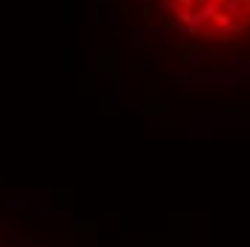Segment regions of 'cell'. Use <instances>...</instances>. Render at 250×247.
Returning <instances> with one entry per match:
<instances>
[{
	"label": "cell",
	"mask_w": 250,
	"mask_h": 247,
	"mask_svg": "<svg viewBox=\"0 0 250 247\" xmlns=\"http://www.w3.org/2000/svg\"><path fill=\"white\" fill-rule=\"evenodd\" d=\"M158 12L173 15L184 35L236 38L250 29V0H161Z\"/></svg>",
	"instance_id": "1"
}]
</instances>
